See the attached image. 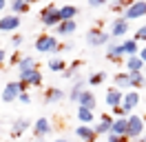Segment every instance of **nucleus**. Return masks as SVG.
Listing matches in <instances>:
<instances>
[{
  "mask_svg": "<svg viewBox=\"0 0 146 142\" xmlns=\"http://www.w3.org/2000/svg\"><path fill=\"white\" fill-rule=\"evenodd\" d=\"M78 104L82 107V109H95V96H93L91 91H84L82 96H80V100H78Z\"/></svg>",
  "mask_w": 146,
  "mask_h": 142,
  "instance_id": "23",
  "label": "nucleus"
},
{
  "mask_svg": "<svg viewBox=\"0 0 146 142\" xmlns=\"http://www.w3.org/2000/svg\"><path fill=\"white\" fill-rule=\"evenodd\" d=\"M128 80H131V91H135V89L146 84V76L142 71H139V73H128Z\"/></svg>",
  "mask_w": 146,
  "mask_h": 142,
  "instance_id": "26",
  "label": "nucleus"
},
{
  "mask_svg": "<svg viewBox=\"0 0 146 142\" xmlns=\"http://www.w3.org/2000/svg\"><path fill=\"white\" fill-rule=\"evenodd\" d=\"M20 82L31 84V87H40V84H42V73H40V69L27 71V73H20Z\"/></svg>",
  "mask_w": 146,
  "mask_h": 142,
  "instance_id": "9",
  "label": "nucleus"
},
{
  "mask_svg": "<svg viewBox=\"0 0 146 142\" xmlns=\"http://www.w3.org/2000/svg\"><path fill=\"white\" fill-rule=\"evenodd\" d=\"M86 42L91 44V47L109 44L111 42V33H109V31H102V29H89V33H86Z\"/></svg>",
  "mask_w": 146,
  "mask_h": 142,
  "instance_id": "3",
  "label": "nucleus"
},
{
  "mask_svg": "<svg viewBox=\"0 0 146 142\" xmlns=\"http://www.w3.org/2000/svg\"><path fill=\"white\" fill-rule=\"evenodd\" d=\"M122 51L126 58H133V56H139V49H137V40H124L122 42Z\"/></svg>",
  "mask_w": 146,
  "mask_h": 142,
  "instance_id": "22",
  "label": "nucleus"
},
{
  "mask_svg": "<svg viewBox=\"0 0 146 142\" xmlns=\"http://www.w3.org/2000/svg\"><path fill=\"white\" fill-rule=\"evenodd\" d=\"M25 82H9L7 87L2 89V100L5 102H13V100H18L22 93H25Z\"/></svg>",
  "mask_w": 146,
  "mask_h": 142,
  "instance_id": "2",
  "label": "nucleus"
},
{
  "mask_svg": "<svg viewBox=\"0 0 146 142\" xmlns=\"http://www.w3.org/2000/svg\"><path fill=\"white\" fill-rule=\"evenodd\" d=\"M5 58H7V53H5V49H0V67L5 64Z\"/></svg>",
  "mask_w": 146,
  "mask_h": 142,
  "instance_id": "38",
  "label": "nucleus"
},
{
  "mask_svg": "<svg viewBox=\"0 0 146 142\" xmlns=\"http://www.w3.org/2000/svg\"><path fill=\"white\" fill-rule=\"evenodd\" d=\"M49 133H51V122L46 118H38L33 122V135L36 138H46Z\"/></svg>",
  "mask_w": 146,
  "mask_h": 142,
  "instance_id": "8",
  "label": "nucleus"
},
{
  "mask_svg": "<svg viewBox=\"0 0 146 142\" xmlns=\"http://www.w3.org/2000/svg\"><path fill=\"white\" fill-rule=\"evenodd\" d=\"M113 118L111 115H102V120H100V124L95 127V135H100V133H111V129H113Z\"/></svg>",
  "mask_w": 146,
  "mask_h": 142,
  "instance_id": "19",
  "label": "nucleus"
},
{
  "mask_svg": "<svg viewBox=\"0 0 146 142\" xmlns=\"http://www.w3.org/2000/svg\"><path fill=\"white\" fill-rule=\"evenodd\" d=\"M122 102H124V93H122L117 87H113V89H109V91H106V104H109L111 109L122 107Z\"/></svg>",
  "mask_w": 146,
  "mask_h": 142,
  "instance_id": "11",
  "label": "nucleus"
},
{
  "mask_svg": "<svg viewBox=\"0 0 146 142\" xmlns=\"http://www.w3.org/2000/svg\"><path fill=\"white\" fill-rule=\"evenodd\" d=\"M75 16H78V7H73V5H62L60 7L62 22H71V20H75Z\"/></svg>",
  "mask_w": 146,
  "mask_h": 142,
  "instance_id": "17",
  "label": "nucleus"
},
{
  "mask_svg": "<svg viewBox=\"0 0 146 142\" xmlns=\"http://www.w3.org/2000/svg\"><path fill=\"white\" fill-rule=\"evenodd\" d=\"M144 67V60L139 56H133V58H126V71L128 73H139Z\"/></svg>",
  "mask_w": 146,
  "mask_h": 142,
  "instance_id": "20",
  "label": "nucleus"
},
{
  "mask_svg": "<svg viewBox=\"0 0 146 142\" xmlns=\"http://www.w3.org/2000/svg\"><path fill=\"white\" fill-rule=\"evenodd\" d=\"M139 58H142V60H144V64H146V47H144V49H139Z\"/></svg>",
  "mask_w": 146,
  "mask_h": 142,
  "instance_id": "39",
  "label": "nucleus"
},
{
  "mask_svg": "<svg viewBox=\"0 0 146 142\" xmlns=\"http://www.w3.org/2000/svg\"><path fill=\"white\" fill-rule=\"evenodd\" d=\"M84 84H89V82H86V80H75V84H73V89H71V93H69V98H71L73 102H78V100H80V96H82L84 93Z\"/></svg>",
  "mask_w": 146,
  "mask_h": 142,
  "instance_id": "24",
  "label": "nucleus"
},
{
  "mask_svg": "<svg viewBox=\"0 0 146 142\" xmlns=\"http://www.w3.org/2000/svg\"><path fill=\"white\" fill-rule=\"evenodd\" d=\"M113 135H122V138H128V118H117L113 122V129H111Z\"/></svg>",
  "mask_w": 146,
  "mask_h": 142,
  "instance_id": "15",
  "label": "nucleus"
},
{
  "mask_svg": "<svg viewBox=\"0 0 146 142\" xmlns=\"http://www.w3.org/2000/svg\"><path fill=\"white\" fill-rule=\"evenodd\" d=\"M49 69L51 71H62L64 73V60L62 58H49Z\"/></svg>",
  "mask_w": 146,
  "mask_h": 142,
  "instance_id": "31",
  "label": "nucleus"
},
{
  "mask_svg": "<svg viewBox=\"0 0 146 142\" xmlns=\"http://www.w3.org/2000/svg\"><path fill=\"white\" fill-rule=\"evenodd\" d=\"M113 113L117 115V118H126V111H124L122 107H115V109H113Z\"/></svg>",
  "mask_w": 146,
  "mask_h": 142,
  "instance_id": "36",
  "label": "nucleus"
},
{
  "mask_svg": "<svg viewBox=\"0 0 146 142\" xmlns=\"http://www.w3.org/2000/svg\"><path fill=\"white\" fill-rule=\"evenodd\" d=\"M75 29H78V22H75V20H71V22H60V25L55 27V33L58 36H71Z\"/></svg>",
  "mask_w": 146,
  "mask_h": 142,
  "instance_id": "21",
  "label": "nucleus"
},
{
  "mask_svg": "<svg viewBox=\"0 0 146 142\" xmlns=\"http://www.w3.org/2000/svg\"><path fill=\"white\" fill-rule=\"evenodd\" d=\"M55 142H66V140H64V138H58V140H55Z\"/></svg>",
  "mask_w": 146,
  "mask_h": 142,
  "instance_id": "42",
  "label": "nucleus"
},
{
  "mask_svg": "<svg viewBox=\"0 0 146 142\" xmlns=\"http://www.w3.org/2000/svg\"><path fill=\"white\" fill-rule=\"evenodd\" d=\"M137 104H139V93H137V91H124V102H122V109L128 113V111H133Z\"/></svg>",
  "mask_w": 146,
  "mask_h": 142,
  "instance_id": "12",
  "label": "nucleus"
},
{
  "mask_svg": "<svg viewBox=\"0 0 146 142\" xmlns=\"http://www.w3.org/2000/svg\"><path fill=\"white\" fill-rule=\"evenodd\" d=\"M36 142H44V138H36Z\"/></svg>",
  "mask_w": 146,
  "mask_h": 142,
  "instance_id": "41",
  "label": "nucleus"
},
{
  "mask_svg": "<svg viewBox=\"0 0 146 142\" xmlns=\"http://www.w3.org/2000/svg\"><path fill=\"white\" fill-rule=\"evenodd\" d=\"M135 40H146V25H142L135 31Z\"/></svg>",
  "mask_w": 146,
  "mask_h": 142,
  "instance_id": "32",
  "label": "nucleus"
},
{
  "mask_svg": "<svg viewBox=\"0 0 146 142\" xmlns=\"http://www.w3.org/2000/svg\"><path fill=\"white\" fill-rule=\"evenodd\" d=\"M137 142H144V140H137Z\"/></svg>",
  "mask_w": 146,
  "mask_h": 142,
  "instance_id": "43",
  "label": "nucleus"
},
{
  "mask_svg": "<svg viewBox=\"0 0 146 142\" xmlns=\"http://www.w3.org/2000/svg\"><path fill=\"white\" fill-rule=\"evenodd\" d=\"M128 138H122V135H113V133H109V142H126Z\"/></svg>",
  "mask_w": 146,
  "mask_h": 142,
  "instance_id": "35",
  "label": "nucleus"
},
{
  "mask_svg": "<svg viewBox=\"0 0 146 142\" xmlns=\"http://www.w3.org/2000/svg\"><path fill=\"white\" fill-rule=\"evenodd\" d=\"M40 20H42V25L44 27H58L62 22V18H60V7H55V5H46L42 7L40 11Z\"/></svg>",
  "mask_w": 146,
  "mask_h": 142,
  "instance_id": "1",
  "label": "nucleus"
},
{
  "mask_svg": "<svg viewBox=\"0 0 146 142\" xmlns=\"http://www.w3.org/2000/svg\"><path fill=\"white\" fill-rule=\"evenodd\" d=\"M5 7H9V2H5V0H0V11H2Z\"/></svg>",
  "mask_w": 146,
  "mask_h": 142,
  "instance_id": "40",
  "label": "nucleus"
},
{
  "mask_svg": "<svg viewBox=\"0 0 146 142\" xmlns=\"http://www.w3.org/2000/svg\"><path fill=\"white\" fill-rule=\"evenodd\" d=\"M109 33H111V38H122V36H126L128 33V20L126 18H117V20L111 25Z\"/></svg>",
  "mask_w": 146,
  "mask_h": 142,
  "instance_id": "7",
  "label": "nucleus"
},
{
  "mask_svg": "<svg viewBox=\"0 0 146 142\" xmlns=\"http://www.w3.org/2000/svg\"><path fill=\"white\" fill-rule=\"evenodd\" d=\"M18 69H20V73H27V71H33V69H38V64H36V58H22L20 60V64H18Z\"/></svg>",
  "mask_w": 146,
  "mask_h": 142,
  "instance_id": "27",
  "label": "nucleus"
},
{
  "mask_svg": "<svg viewBox=\"0 0 146 142\" xmlns=\"http://www.w3.org/2000/svg\"><path fill=\"white\" fill-rule=\"evenodd\" d=\"M75 135L82 138L84 142H93V140H95V129H91L89 124H80V127L75 129Z\"/></svg>",
  "mask_w": 146,
  "mask_h": 142,
  "instance_id": "16",
  "label": "nucleus"
},
{
  "mask_svg": "<svg viewBox=\"0 0 146 142\" xmlns=\"http://www.w3.org/2000/svg\"><path fill=\"white\" fill-rule=\"evenodd\" d=\"M62 98H64V91H62V89L51 87V89L44 93V102H46V104H53V102H60Z\"/></svg>",
  "mask_w": 146,
  "mask_h": 142,
  "instance_id": "18",
  "label": "nucleus"
},
{
  "mask_svg": "<svg viewBox=\"0 0 146 142\" xmlns=\"http://www.w3.org/2000/svg\"><path fill=\"white\" fill-rule=\"evenodd\" d=\"M144 131V120L139 115H128V138H139Z\"/></svg>",
  "mask_w": 146,
  "mask_h": 142,
  "instance_id": "6",
  "label": "nucleus"
},
{
  "mask_svg": "<svg viewBox=\"0 0 146 142\" xmlns=\"http://www.w3.org/2000/svg\"><path fill=\"white\" fill-rule=\"evenodd\" d=\"M22 40H25V38H22L20 33H16L13 38H11V47H20V44H22Z\"/></svg>",
  "mask_w": 146,
  "mask_h": 142,
  "instance_id": "33",
  "label": "nucleus"
},
{
  "mask_svg": "<svg viewBox=\"0 0 146 142\" xmlns=\"http://www.w3.org/2000/svg\"><path fill=\"white\" fill-rule=\"evenodd\" d=\"M122 56H124V51H122V42L111 40V42L106 44V58H111L113 62H119V60H122Z\"/></svg>",
  "mask_w": 146,
  "mask_h": 142,
  "instance_id": "13",
  "label": "nucleus"
},
{
  "mask_svg": "<svg viewBox=\"0 0 146 142\" xmlns=\"http://www.w3.org/2000/svg\"><path fill=\"white\" fill-rule=\"evenodd\" d=\"M104 80H106V73H104V71H98V73L89 76V78H86V82H89L91 87H98V84H102Z\"/></svg>",
  "mask_w": 146,
  "mask_h": 142,
  "instance_id": "30",
  "label": "nucleus"
},
{
  "mask_svg": "<svg viewBox=\"0 0 146 142\" xmlns=\"http://www.w3.org/2000/svg\"><path fill=\"white\" fill-rule=\"evenodd\" d=\"M29 127H31V120H29V118H18L16 122L11 124V138H20Z\"/></svg>",
  "mask_w": 146,
  "mask_h": 142,
  "instance_id": "14",
  "label": "nucleus"
},
{
  "mask_svg": "<svg viewBox=\"0 0 146 142\" xmlns=\"http://www.w3.org/2000/svg\"><path fill=\"white\" fill-rule=\"evenodd\" d=\"M115 87L122 91V89H126V91H131V80H128V73H117L115 76Z\"/></svg>",
  "mask_w": 146,
  "mask_h": 142,
  "instance_id": "28",
  "label": "nucleus"
},
{
  "mask_svg": "<svg viewBox=\"0 0 146 142\" xmlns=\"http://www.w3.org/2000/svg\"><path fill=\"white\" fill-rule=\"evenodd\" d=\"M18 100L22 102V104H29V102H31V98H29V93H22V96H20Z\"/></svg>",
  "mask_w": 146,
  "mask_h": 142,
  "instance_id": "37",
  "label": "nucleus"
},
{
  "mask_svg": "<svg viewBox=\"0 0 146 142\" xmlns=\"http://www.w3.org/2000/svg\"><path fill=\"white\" fill-rule=\"evenodd\" d=\"M86 5H89L91 9H98V7H102V5H106V2H104V0H89Z\"/></svg>",
  "mask_w": 146,
  "mask_h": 142,
  "instance_id": "34",
  "label": "nucleus"
},
{
  "mask_svg": "<svg viewBox=\"0 0 146 142\" xmlns=\"http://www.w3.org/2000/svg\"><path fill=\"white\" fill-rule=\"evenodd\" d=\"M146 16V2L144 0H137V2H131L126 9H124V18L126 20H135V18Z\"/></svg>",
  "mask_w": 146,
  "mask_h": 142,
  "instance_id": "5",
  "label": "nucleus"
},
{
  "mask_svg": "<svg viewBox=\"0 0 146 142\" xmlns=\"http://www.w3.org/2000/svg\"><path fill=\"white\" fill-rule=\"evenodd\" d=\"M9 9L13 16H20V13L29 11V2L27 0H13V2H9Z\"/></svg>",
  "mask_w": 146,
  "mask_h": 142,
  "instance_id": "25",
  "label": "nucleus"
},
{
  "mask_svg": "<svg viewBox=\"0 0 146 142\" xmlns=\"http://www.w3.org/2000/svg\"><path fill=\"white\" fill-rule=\"evenodd\" d=\"M144 142H146V135H144Z\"/></svg>",
  "mask_w": 146,
  "mask_h": 142,
  "instance_id": "44",
  "label": "nucleus"
},
{
  "mask_svg": "<svg viewBox=\"0 0 146 142\" xmlns=\"http://www.w3.org/2000/svg\"><path fill=\"white\" fill-rule=\"evenodd\" d=\"M36 49L40 53H55L60 47H58V40H55L53 36H40L36 40Z\"/></svg>",
  "mask_w": 146,
  "mask_h": 142,
  "instance_id": "4",
  "label": "nucleus"
},
{
  "mask_svg": "<svg viewBox=\"0 0 146 142\" xmlns=\"http://www.w3.org/2000/svg\"><path fill=\"white\" fill-rule=\"evenodd\" d=\"M18 27H20V16L9 13V16L0 18V31H16Z\"/></svg>",
  "mask_w": 146,
  "mask_h": 142,
  "instance_id": "10",
  "label": "nucleus"
},
{
  "mask_svg": "<svg viewBox=\"0 0 146 142\" xmlns=\"http://www.w3.org/2000/svg\"><path fill=\"white\" fill-rule=\"evenodd\" d=\"M78 120H80L82 124H91L93 122V111H91V109H82V107H80V109H78Z\"/></svg>",
  "mask_w": 146,
  "mask_h": 142,
  "instance_id": "29",
  "label": "nucleus"
}]
</instances>
